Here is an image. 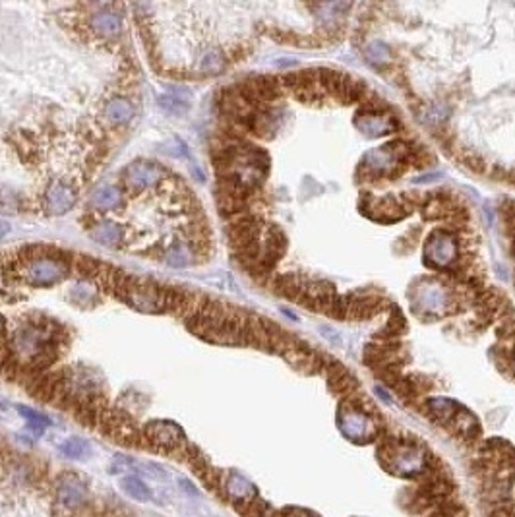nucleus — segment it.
<instances>
[{
    "label": "nucleus",
    "mask_w": 515,
    "mask_h": 517,
    "mask_svg": "<svg viewBox=\"0 0 515 517\" xmlns=\"http://www.w3.org/2000/svg\"><path fill=\"white\" fill-rule=\"evenodd\" d=\"M60 326L26 323L12 333L8 341L12 361L24 368H45L57 361L60 347Z\"/></svg>",
    "instance_id": "1"
},
{
    "label": "nucleus",
    "mask_w": 515,
    "mask_h": 517,
    "mask_svg": "<svg viewBox=\"0 0 515 517\" xmlns=\"http://www.w3.org/2000/svg\"><path fill=\"white\" fill-rule=\"evenodd\" d=\"M72 264L66 254L47 248H28L21 252L16 274L33 287H50L64 281L70 275Z\"/></svg>",
    "instance_id": "2"
},
{
    "label": "nucleus",
    "mask_w": 515,
    "mask_h": 517,
    "mask_svg": "<svg viewBox=\"0 0 515 517\" xmlns=\"http://www.w3.org/2000/svg\"><path fill=\"white\" fill-rule=\"evenodd\" d=\"M113 291L118 294V299H122L138 312L159 314L173 310V289H167L153 281H146L120 272Z\"/></svg>",
    "instance_id": "3"
},
{
    "label": "nucleus",
    "mask_w": 515,
    "mask_h": 517,
    "mask_svg": "<svg viewBox=\"0 0 515 517\" xmlns=\"http://www.w3.org/2000/svg\"><path fill=\"white\" fill-rule=\"evenodd\" d=\"M55 500L64 511L78 514L91 500L88 482L76 473H62L55 487Z\"/></svg>",
    "instance_id": "4"
},
{
    "label": "nucleus",
    "mask_w": 515,
    "mask_h": 517,
    "mask_svg": "<svg viewBox=\"0 0 515 517\" xmlns=\"http://www.w3.org/2000/svg\"><path fill=\"white\" fill-rule=\"evenodd\" d=\"M339 429L347 438L357 444H368L380 436L378 424L374 422V417H368L345 403L339 409Z\"/></svg>",
    "instance_id": "5"
},
{
    "label": "nucleus",
    "mask_w": 515,
    "mask_h": 517,
    "mask_svg": "<svg viewBox=\"0 0 515 517\" xmlns=\"http://www.w3.org/2000/svg\"><path fill=\"white\" fill-rule=\"evenodd\" d=\"M142 438L159 451H175L185 446V430L173 420H151L142 430Z\"/></svg>",
    "instance_id": "6"
},
{
    "label": "nucleus",
    "mask_w": 515,
    "mask_h": 517,
    "mask_svg": "<svg viewBox=\"0 0 515 517\" xmlns=\"http://www.w3.org/2000/svg\"><path fill=\"white\" fill-rule=\"evenodd\" d=\"M165 169L156 161L138 159V161H132L124 169L122 185L127 188H132V190H144V188H151V186L159 185L165 178Z\"/></svg>",
    "instance_id": "7"
},
{
    "label": "nucleus",
    "mask_w": 515,
    "mask_h": 517,
    "mask_svg": "<svg viewBox=\"0 0 515 517\" xmlns=\"http://www.w3.org/2000/svg\"><path fill=\"white\" fill-rule=\"evenodd\" d=\"M219 490L229 502H233L236 509L248 506L258 498V490L248 478L236 473V471H229L219 477Z\"/></svg>",
    "instance_id": "8"
},
{
    "label": "nucleus",
    "mask_w": 515,
    "mask_h": 517,
    "mask_svg": "<svg viewBox=\"0 0 515 517\" xmlns=\"http://www.w3.org/2000/svg\"><path fill=\"white\" fill-rule=\"evenodd\" d=\"M76 204V190L62 180H55L45 190V214L57 217L70 212Z\"/></svg>",
    "instance_id": "9"
},
{
    "label": "nucleus",
    "mask_w": 515,
    "mask_h": 517,
    "mask_svg": "<svg viewBox=\"0 0 515 517\" xmlns=\"http://www.w3.org/2000/svg\"><path fill=\"white\" fill-rule=\"evenodd\" d=\"M447 429L451 430L457 438L463 440L467 444H473L475 440L480 438V424H478V420L475 419V415L469 413L465 407H459V409H457V413L453 415V419H451Z\"/></svg>",
    "instance_id": "10"
},
{
    "label": "nucleus",
    "mask_w": 515,
    "mask_h": 517,
    "mask_svg": "<svg viewBox=\"0 0 515 517\" xmlns=\"http://www.w3.org/2000/svg\"><path fill=\"white\" fill-rule=\"evenodd\" d=\"M103 118L113 126L128 124L134 118V105L124 97H115L109 101L103 111Z\"/></svg>",
    "instance_id": "11"
},
{
    "label": "nucleus",
    "mask_w": 515,
    "mask_h": 517,
    "mask_svg": "<svg viewBox=\"0 0 515 517\" xmlns=\"http://www.w3.org/2000/svg\"><path fill=\"white\" fill-rule=\"evenodd\" d=\"M461 405H457L456 401L446 400V397H438V400H428L424 403V413L430 419L442 424V426H449V422L453 419V415L457 413Z\"/></svg>",
    "instance_id": "12"
},
{
    "label": "nucleus",
    "mask_w": 515,
    "mask_h": 517,
    "mask_svg": "<svg viewBox=\"0 0 515 517\" xmlns=\"http://www.w3.org/2000/svg\"><path fill=\"white\" fill-rule=\"evenodd\" d=\"M89 234H91V238L95 243L103 244V246H111V248H117L122 243L124 231L115 221H99V223H95L89 229Z\"/></svg>",
    "instance_id": "13"
},
{
    "label": "nucleus",
    "mask_w": 515,
    "mask_h": 517,
    "mask_svg": "<svg viewBox=\"0 0 515 517\" xmlns=\"http://www.w3.org/2000/svg\"><path fill=\"white\" fill-rule=\"evenodd\" d=\"M91 30L95 31L97 35H103L107 39H113V37H118L122 33V20L118 18V14L115 12H97L91 16Z\"/></svg>",
    "instance_id": "14"
},
{
    "label": "nucleus",
    "mask_w": 515,
    "mask_h": 517,
    "mask_svg": "<svg viewBox=\"0 0 515 517\" xmlns=\"http://www.w3.org/2000/svg\"><path fill=\"white\" fill-rule=\"evenodd\" d=\"M120 488H122V492L128 498H132L136 502H142V504L153 500V492H151L149 485L142 477H138V475H124V477L120 478Z\"/></svg>",
    "instance_id": "15"
},
{
    "label": "nucleus",
    "mask_w": 515,
    "mask_h": 517,
    "mask_svg": "<svg viewBox=\"0 0 515 517\" xmlns=\"http://www.w3.org/2000/svg\"><path fill=\"white\" fill-rule=\"evenodd\" d=\"M122 202V192L118 186L107 185L101 186L99 190H95V194L91 196V205L97 207L101 212H109V209H115L118 207Z\"/></svg>",
    "instance_id": "16"
},
{
    "label": "nucleus",
    "mask_w": 515,
    "mask_h": 517,
    "mask_svg": "<svg viewBox=\"0 0 515 517\" xmlns=\"http://www.w3.org/2000/svg\"><path fill=\"white\" fill-rule=\"evenodd\" d=\"M91 444L84 438H68L60 444V453L72 461H86L91 458Z\"/></svg>",
    "instance_id": "17"
},
{
    "label": "nucleus",
    "mask_w": 515,
    "mask_h": 517,
    "mask_svg": "<svg viewBox=\"0 0 515 517\" xmlns=\"http://www.w3.org/2000/svg\"><path fill=\"white\" fill-rule=\"evenodd\" d=\"M165 260L171 267H186V265L192 264V260H194V248H190V246L185 243L173 244V246L167 250Z\"/></svg>",
    "instance_id": "18"
},
{
    "label": "nucleus",
    "mask_w": 515,
    "mask_h": 517,
    "mask_svg": "<svg viewBox=\"0 0 515 517\" xmlns=\"http://www.w3.org/2000/svg\"><path fill=\"white\" fill-rule=\"evenodd\" d=\"M223 66H225L223 55H221L219 50H209V53H205L204 57L200 59V64H198V74H202V76H212V74L221 72Z\"/></svg>",
    "instance_id": "19"
},
{
    "label": "nucleus",
    "mask_w": 515,
    "mask_h": 517,
    "mask_svg": "<svg viewBox=\"0 0 515 517\" xmlns=\"http://www.w3.org/2000/svg\"><path fill=\"white\" fill-rule=\"evenodd\" d=\"M18 413L21 415V419L28 422V426H30L31 430H35V432H43V430L50 424L49 417H45L43 413L31 409V407H24V405H20V407H18Z\"/></svg>",
    "instance_id": "20"
},
{
    "label": "nucleus",
    "mask_w": 515,
    "mask_h": 517,
    "mask_svg": "<svg viewBox=\"0 0 515 517\" xmlns=\"http://www.w3.org/2000/svg\"><path fill=\"white\" fill-rule=\"evenodd\" d=\"M159 105L165 109L167 113H173V115H180V113H185L186 107H188V103H185V99L180 97V95H176V93H165V95H161V97H159Z\"/></svg>",
    "instance_id": "21"
},
{
    "label": "nucleus",
    "mask_w": 515,
    "mask_h": 517,
    "mask_svg": "<svg viewBox=\"0 0 515 517\" xmlns=\"http://www.w3.org/2000/svg\"><path fill=\"white\" fill-rule=\"evenodd\" d=\"M74 303L76 304H93V293H91V285L78 283L74 287Z\"/></svg>",
    "instance_id": "22"
},
{
    "label": "nucleus",
    "mask_w": 515,
    "mask_h": 517,
    "mask_svg": "<svg viewBox=\"0 0 515 517\" xmlns=\"http://www.w3.org/2000/svg\"><path fill=\"white\" fill-rule=\"evenodd\" d=\"M8 233H10V223L4 221V219H0V238H4Z\"/></svg>",
    "instance_id": "23"
},
{
    "label": "nucleus",
    "mask_w": 515,
    "mask_h": 517,
    "mask_svg": "<svg viewBox=\"0 0 515 517\" xmlns=\"http://www.w3.org/2000/svg\"><path fill=\"white\" fill-rule=\"evenodd\" d=\"M2 333H4V320H2V316H0V339H2Z\"/></svg>",
    "instance_id": "24"
},
{
    "label": "nucleus",
    "mask_w": 515,
    "mask_h": 517,
    "mask_svg": "<svg viewBox=\"0 0 515 517\" xmlns=\"http://www.w3.org/2000/svg\"><path fill=\"white\" fill-rule=\"evenodd\" d=\"M2 409H6V401L0 397V411H2Z\"/></svg>",
    "instance_id": "25"
},
{
    "label": "nucleus",
    "mask_w": 515,
    "mask_h": 517,
    "mask_svg": "<svg viewBox=\"0 0 515 517\" xmlns=\"http://www.w3.org/2000/svg\"><path fill=\"white\" fill-rule=\"evenodd\" d=\"M514 517H515V506H514Z\"/></svg>",
    "instance_id": "26"
}]
</instances>
